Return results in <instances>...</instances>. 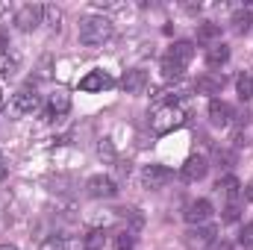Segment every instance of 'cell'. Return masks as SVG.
Listing matches in <instances>:
<instances>
[{
	"mask_svg": "<svg viewBox=\"0 0 253 250\" xmlns=\"http://www.w3.org/2000/svg\"><path fill=\"white\" fill-rule=\"evenodd\" d=\"M239 180L236 177H224V180H218V191H224V197H227V203H239Z\"/></svg>",
	"mask_w": 253,
	"mask_h": 250,
	"instance_id": "obj_17",
	"label": "cell"
},
{
	"mask_svg": "<svg viewBox=\"0 0 253 250\" xmlns=\"http://www.w3.org/2000/svg\"><path fill=\"white\" fill-rule=\"evenodd\" d=\"M80 88L83 91H103V88H112V77L106 71H91L80 80Z\"/></svg>",
	"mask_w": 253,
	"mask_h": 250,
	"instance_id": "obj_10",
	"label": "cell"
},
{
	"mask_svg": "<svg viewBox=\"0 0 253 250\" xmlns=\"http://www.w3.org/2000/svg\"><path fill=\"white\" fill-rule=\"evenodd\" d=\"M245 194H248V200H251V203H253V180H251V186L245 188Z\"/></svg>",
	"mask_w": 253,
	"mask_h": 250,
	"instance_id": "obj_30",
	"label": "cell"
},
{
	"mask_svg": "<svg viewBox=\"0 0 253 250\" xmlns=\"http://www.w3.org/2000/svg\"><path fill=\"white\" fill-rule=\"evenodd\" d=\"M71 109V94L65 91V88H56L53 94H50V100H47V118H59Z\"/></svg>",
	"mask_w": 253,
	"mask_h": 250,
	"instance_id": "obj_12",
	"label": "cell"
},
{
	"mask_svg": "<svg viewBox=\"0 0 253 250\" xmlns=\"http://www.w3.org/2000/svg\"><path fill=\"white\" fill-rule=\"evenodd\" d=\"M6 47H9V36H6V33H0V53H3Z\"/></svg>",
	"mask_w": 253,
	"mask_h": 250,
	"instance_id": "obj_29",
	"label": "cell"
},
{
	"mask_svg": "<svg viewBox=\"0 0 253 250\" xmlns=\"http://www.w3.org/2000/svg\"><path fill=\"white\" fill-rule=\"evenodd\" d=\"M236 88H239V97H242V100H253V71H245V74L239 77Z\"/></svg>",
	"mask_w": 253,
	"mask_h": 250,
	"instance_id": "obj_18",
	"label": "cell"
},
{
	"mask_svg": "<svg viewBox=\"0 0 253 250\" xmlns=\"http://www.w3.org/2000/svg\"><path fill=\"white\" fill-rule=\"evenodd\" d=\"M44 18H47L50 30H56V33H59V27H62V12H59L56 6H44Z\"/></svg>",
	"mask_w": 253,
	"mask_h": 250,
	"instance_id": "obj_23",
	"label": "cell"
},
{
	"mask_svg": "<svg viewBox=\"0 0 253 250\" xmlns=\"http://www.w3.org/2000/svg\"><path fill=\"white\" fill-rule=\"evenodd\" d=\"M12 106H15V112H21V115H33V112L42 106V97H39L36 91L24 88V91H18V94L12 97Z\"/></svg>",
	"mask_w": 253,
	"mask_h": 250,
	"instance_id": "obj_8",
	"label": "cell"
},
{
	"mask_svg": "<svg viewBox=\"0 0 253 250\" xmlns=\"http://www.w3.org/2000/svg\"><path fill=\"white\" fill-rule=\"evenodd\" d=\"M215 236H218L215 227H197V230H189L186 233V245L189 248H206V245L215 242Z\"/></svg>",
	"mask_w": 253,
	"mask_h": 250,
	"instance_id": "obj_13",
	"label": "cell"
},
{
	"mask_svg": "<svg viewBox=\"0 0 253 250\" xmlns=\"http://www.w3.org/2000/svg\"><path fill=\"white\" fill-rule=\"evenodd\" d=\"M3 103H6V94H3V88H0V109H3Z\"/></svg>",
	"mask_w": 253,
	"mask_h": 250,
	"instance_id": "obj_31",
	"label": "cell"
},
{
	"mask_svg": "<svg viewBox=\"0 0 253 250\" xmlns=\"http://www.w3.org/2000/svg\"><path fill=\"white\" fill-rule=\"evenodd\" d=\"M118 250H135V239L129 233H121L118 236Z\"/></svg>",
	"mask_w": 253,
	"mask_h": 250,
	"instance_id": "obj_26",
	"label": "cell"
},
{
	"mask_svg": "<svg viewBox=\"0 0 253 250\" xmlns=\"http://www.w3.org/2000/svg\"><path fill=\"white\" fill-rule=\"evenodd\" d=\"M194 88H197V91H203V94H218V91L224 88V77H212V74H206V77H197Z\"/></svg>",
	"mask_w": 253,
	"mask_h": 250,
	"instance_id": "obj_16",
	"label": "cell"
},
{
	"mask_svg": "<svg viewBox=\"0 0 253 250\" xmlns=\"http://www.w3.org/2000/svg\"><path fill=\"white\" fill-rule=\"evenodd\" d=\"M0 250H18L15 245H0Z\"/></svg>",
	"mask_w": 253,
	"mask_h": 250,
	"instance_id": "obj_32",
	"label": "cell"
},
{
	"mask_svg": "<svg viewBox=\"0 0 253 250\" xmlns=\"http://www.w3.org/2000/svg\"><path fill=\"white\" fill-rule=\"evenodd\" d=\"M239 245H242V248H253V221L245 224V230L239 233Z\"/></svg>",
	"mask_w": 253,
	"mask_h": 250,
	"instance_id": "obj_25",
	"label": "cell"
},
{
	"mask_svg": "<svg viewBox=\"0 0 253 250\" xmlns=\"http://www.w3.org/2000/svg\"><path fill=\"white\" fill-rule=\"evenodd\" d=\"M183 124H186V112H183L177 103H165V106H159V109L150 115V129H153L156 135H168V132L180 129Z\"/></svg>",
	"mask_w": 253,
	"mask_h": 250,
	"instance_id": "obj_3",
	"label": "cell"
},
{
	"mask_svg": "<svg viewBox=\"0 0 253 250\" xmlns=\"http://www.w3.org/2000/svg\"><path fill=\"white\" fill-rule=\"evenodd\" d=\"M42 18H44V6L27 3V6H21V9L15 12V27H18L21 33H33V30L42 24Z\"/></svg>",
	"mask_w": 253,
	"mask_h": 250,
	"instance_id": "obj_4",
	"label": "cell"
},
{
	"mask_svg": "<svg viewBox=\"0 0 253 250\" xmlns=\"http://www.w3.org/2000/svg\"><path fill=\"white\" fill-rule=\"evenodd\" d=\"M15 68H18L15 59H12V62H6V65H3V77H6V80H9V77H15Z\"/></svg>",
	"mask_w": 253,
	"mask_h": 250,
	"instance_id": "obj_27",
	"label": "cell"
},
{
	"mask_svg": "<svg viewBox=\"0 0 253 250\" xmlns=\"http://www.w3.org/2000/svg\"><path fill=\"white\" fill-rule=\"evenodd\" d=\"M42 250H74V242H68L62 236H50V239L42 245Z\"/></svg>",
	"mask_w": 253,
	"mask_h": 250,
	"instance_id": "obj_22",
	"label": "cell"
},
{
	"mask_svg": "<svg viewBox=\"0 0 253 250\" xmlns=\"http://www.w3.org/2000/svg\"><path fill=\"white\" fill-rule=\"evenodd\" d=\"M224 62H230V47L221 44V42L209 44V50H206V65H209V68H221Z\"/></svg>",
	"mask_w": 253,
	"mask_h": 250,
	"instance_id": "obj_15",
	"label": "cell"
},
{
	"mask_svg": "<svg viewBox=\"0 0 253 250\" xmlns=\"http://www.w3.org/2000/svg\"><path fill=\"white\" fill-rule=\"evenodd\" d=\"M100 156H112V144H109V138L100 144Z\"/></svg>",
	"mask_w": 253,
	"mask_h": 250,
	"instance_id": "obj_28",
	"label": "cell"
},
{
	"mask_svg": "<svg viewBox=\"0 0 253 250\" xmlns=\"http://www.w3.org/2000/svg\"><path fill=\"white\" fill-rule=\"evenodd\" d=\"M209 121L215 126H227L233 121V109H230V103H224V100H212L209 103Z\"/></svg>",
	"mask_w": 253,
	"mask_h": 250,
	"instance_id": "obj_14",
	"label": "cell"
},
{
	"mask_svg": "<svg viewBox=\"0 0 253 250\" xmlns=\"http://www.w3.org/2000/svg\"><path fill=\"white\" fill-rule=\"evenodd\" d=\"M147 83H150V77H147V71H141V68L126 71L124 80H121V85H124L126 94H141V91L147 88Z\"/></svg>",
	"mask_w": 253,
	"mask_h": 250,
	"instance_id": "obj_9",
	"label": "cell"
},
{
	"mask_svg": "<svg viewBox=\"0 0 253 250\" xmlns=\"http://www.w3.org/2000/svg\"><path fill=\"white\" fill-rule=\"evenodd\" d=\"M85 188H88V194L91 197H115L118 194V186H115V180L112 177H106V174H94L88 183H85Z\"/></svg>",
	"mask_w": 253,
	"mask_h": 250,
	"instance_id": "obj_7",
	"label": "cell"
},
{
	"mask_svg": "<svg viewBox=\"0 0 253 250\" xmlns=\"http://www.w3.org/2000/svg\"><path fill=\"white\" fill-rule=\"evenodd\" d=\"M218 36H221V27L218 24H200L197 27V42H203V44H212Z\"/></svg>",
	"mask_w": 253,
	"mask_h": 250,
	"instance_id": "obj_19",
	"label": "cell"
},
{
	"mask_svg": "<svg viewBox=\"0 0 253 250\" xmlns=\"http://www.w3.org/2000/svg\"><path fill=\"white\" fill-rule=\"evenodd\" d=\"M0 177H6V168H3V162H0Z\"/></svg>",
	"mask_w": 253,
	"mask_h": 250,
	"instance_id": "obj_33",
	"label": "cell"
},
{
	"mask_svg": "<svg viewBox=\"0 0 253 250\" xmlns=\"http://www.w3.org/2000/svg\"><path fill=\"white\" fill-rule=\"evenodd\" d=\"M206 171H209V162H206L203 156H189L186 165L180 168V180H183V183H197V180L206 177Z\"/></svg>",
	"mask_w": 253,
	"mask_h": 250,
	"instance_id": "obj_6",
	"label": "cell"
},
{
	"mask_svg": "<svg viewBox=\"0 0 253 250\" xmlns=\"http://www.w3.org/2000/svg\"><path fill=\"white\" fill-rule=\"evenodd\" d=\"M103 245H106L103 230H91V233L85 236V242H83V248H85V250H103Z\"/></svg>",
	"mask_w": 253,
	"mask_h": 250,
	"instance_id": "obj_21",
	"label": "cell"
},
{
	"mask_svg": "<svg viewBox=\"0 0 253 250\" xmlns=\"http://www.w3.org/2000/svg\"><path fill=\"white\" fill-rule=\"evenodd\" d=\"M191 59H194V44L191 42H177V44H171V50L162 59V74L168 80H177V77H183V71L189 68Z\"/></svg>",
	"mask_w": 253,
	"mask_h": 250,
	"instance_id": "obj_1",
	"label": "cell"
},
{
	"mask_svg": "<svg viewBox=\"0 0 253 250\" xmlns=\"http://www.w3.org/2000/svg\"><path fill=\"white\" fill-rule=\"evenodd\" d=\"M251 24H253L251 9H239V12L233 15V30H236V33H248V30H251Z\"/></svg>",
	"mask_w": 253,
	"mask_h": 250,
	"instance_id": "obj_20",
	"label": "cell"
},
{
	"mask_svg": "<svg viewBox=\"0 0 253 250\" xmlns=\"http://www.w3.org/2000/svg\"><path fill=\"white\" fill-rule=\"evenodd\" d=\"M171 168H165V165H147L144 171H141V183L144 188H150V191H156V188H165L171 183Z\"/></svg>",
	"mask_w": 253,
	"mask_h": 250,
	"instance_id": "obj_5",
	"label": "cell"
},
{
	"mask_svg": "<svg viewBox=\"0 0 253 250\" xmlns=\"http://www.w3.org/2000/svg\"><path fill=\"white\" fill-rule=\"evenodd\" d=\"M112 39V21L103 18V15H91L85 21H80V42L85 47H97L103 42Z\"/></svg>",
	"mask_w": 253,
	"mask_h": 250,
	"instance_id": "obj_2",
	"label": "cell"
},
{
	"mask_svg": "<svg viewBox=\"0 0 253 250\" xmlns=\"http://www.w3.org/2000/svg\"><path fill=\"white\" fill-rule=\"evenodd\" d=\"M239 215H242V206H239V203H227V206H224V221H227V224L239 221Z\"/></svg>",
	"mask_w": 253,
	"mask_h": 250,
	"instance_id": "obj_24",
	"label": "cell"
},
{
	"mask_svg": "<svg viewBox=\"0 0 253 250\" xmlns=\"http://www.w3.org/2000/svg\"><path fill=\"white\" fill-rule=\"evenodd\" d=\"M209 218H212V203L209 200H191L189 206H186V221H189L191 227L194 224H203Z\"/></svg>",
	"mask_w": 253,
	"mask_h": 250,
	"instance_id": "obj_11",
	"label": "cell"
}]
</instances>
